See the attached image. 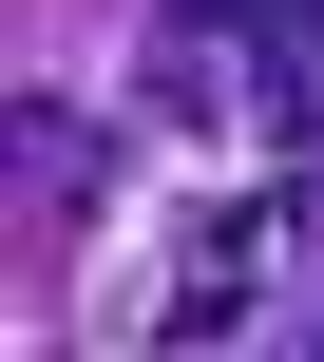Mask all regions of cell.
Masks as SVG:
<instances>
[{
  "mask_svg": "<svg viewBox=\"0 0 324 362\" xmlns=\"http://www.w3.org/2000/svg\"><path fill=\"white\" fill-rule=\"evenodd\" d=\"M248 95H267V134L306 172L324 153V0H248Z\"/></svg>",
  "mask_w": 324,
  "mask_h": 362,
  "instance_id": "1",
  "label": "cell"
},
{
  "mask_svg": "<svg viewBox=\"0 0 324 362\" xmlns=\"http://www.w3.org/2000/svg\"><path fill=\"white\" fill-rule=\"evenodd\" d=\"M267 229H287V210H210V229H191V286H172V344L248 305V267H267Z\"/></svg>",
  "mask_w": 324,
  "mask_h": 362,
  "instance_id": "2",
  "label": "cell"
},
{
  "mask_svg": "<svg viewBox=\"0 0 324 362\" xmlns=\"http://www.w3.org/2000/svg\"><path fill=\"white\" fill-rule=\"evenodd\" d=\"M0 134H19V191H38V210H76V191H96V115H38V95H19Z\"/></svg>",
  "mask_w": 324,
  "mask_h": 362,
  "instance_id": "3",
  "label": "cell"
}]
</instances>
